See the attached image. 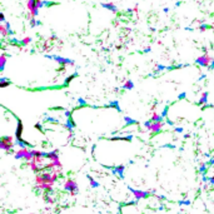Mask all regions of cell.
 <instances>
[{
	"instance_id": "cell-10",
	"label": "cell",
	"mask_w": 214,
	"mask_h": 214,
	"mask_svg": "<svg viewBox=\"0 0 214 214\" xmlns=\"http://www.w3.org/2000/svg\"><path fill=\"white\" fill-rule=\"evenodd\" d=\"M0 33H1V35L3 36H6L8 34H10V28H9V25H6V24H1L0 25Z\"/></svg>"
},
{
	"instance_id": "cell-4",
	"label": "cell",
	"mask_w": 214,
	"mask_h": 214,
	"mask_svg": "<svg viewBox=\"0 0 214 214\" xmlns=\"http://www.w3.org/2000/svg\"><path fill=\"white\" fill-rule=\"evenodd\" d=\"M64 188H65V190L69 191L71 195H75V194H77L78 185H77V183H75L73 179H68L66 182L64 183Z\"/></svg>"
},
{
	"instance_id": "cell-14",
	"label": "cell",
	"mask_w": 214,
	"mask_h": 214,
	"mask_svg": "<svg viewBox=\"0 0 214 214\" xmlns=\"http://www.w3.org/2000/svg\"><path fill=\"white\" fill-rule=\"evenodd\" d=\"M124 120H125V124L126 125H130V124H134L135 122L131 118H129V116H124Z\"/></svg>"
},
{
	"instance_id": "cell-5",
	"label": "cell",
	"mask_w": 214,
	"mask_h": 214,
	"mask_svg": "<svg viewBox=\"0 0 214 214\" xmlns=\"http://www.w3.org/2000/svg\"><path fill=\"white\" fill-rule=\"evenodd\" d=\"M212 62H213V59L210 58L209 55H206V54L199 56V58L197 59V63L199 64V65H202V66H209L210 64H212Z\"/></svg>"
},
{
	"instance_id": "cell-7",
	"label": "cell",
	"mask_w": 214,
	"mask_h": 214,
	"mask_svg": "<svg viewBox=\"0 0 214 214\" xmlns=\"http://www.w3.org/2000/svg\"><path fill=\"white\" fill-rule=\"evenodd\" d=\"M150 120H152V122H161V120H163V115L159 114L157 110H154V111H152V115H150Z\"/></svg>"
},
{
	"instance_id": "cell-6",
	"label": "cell",
	"mask_w": 214,
	"mask_h": 214,
	"mask_svg": "<svg viewBox=\"0 0 214 214\" xmlns=\"http://www.w3.org/2000/svg\"><path fill=\"white\" fill-rule=\"evenodd\" d=\"M21 134H23V124H21V122H18L16 130H15V139H16V142L21 140Z\"/></svg>"
},
{
	"instance_id": "cell-13",
	"label": "cell",
	"mask_w": 214,
	"mask_h": 214,
	"mask_svg": "<svg viewBox=\"0 0 214 214\" xmlns=\"http://www.w3.org/2000/svg\"><path fill=\"white\" fill-rule=\"evenodd\" d=\"M5 63H6V56L5 55H1L0 56V69L4 70V66H5Z\"/></svg>"
},
{
	"instance_id": "cell-8",
	"label": "cell",
	"mask_w": 214,
	"mask_h": 214,
	"mask_svg": "<svg viewBox=\"0 0 214 214\" xmlns=\"http://www.w3.org/2000/svg\"><path fill=\"white\" fill-rule=\"evenodd\" d=\"M199 105H205L206 103H208V93L204 92L200 94V96H199V100H198Z\"/></svg>"
},
{
	"instance_id": "cell-17",
	"label": "cell",
	"mask_w": 214,
	"mask_h": 214,
	"mask_svg": "<svg viewBox=\"0 0 214 214\" xmlns=\"http://www.w3.org/2000/svg\"><path fill=\"white\" fill-rule=\"evenodd\" d=\"M71 78H73V77H68V78H66V80H65V84H69V81L71 80Z\"/></svg>"
},
{
	"instance_id": "cell-3",
	"label": "cell",
	"mask_w": 214,
	"mask_h": 214,
	"mask_svg": "<svg viewBox=\"0 0 214 214\" xmlns=\"http://www.w3.org/2000/svg\"><path fill=\"white\" fill-rule=\"evenodd\" d=\"M14 145H15V140L11 135H5L0 140V149L5 150V152H10Z\"/></svg>"
},
{
	"instance_id": "cell-11",
	"label": "cell",
	"mask_w": 214,
	"mask_h": 214,
	"mask_svg": "<svg viewBox=\"0 0 214 214\" xmlns=\"http://www.w3.org/2000/svg\"><path fill=\"white\" fill-rule=\"evenodd\" d=\"M123 88L125 90H131L134 88L133 81H131V80H125V81H124V84H123Z\"/></svg>"
},
{
	"instance_id": "cell-2",
	"label": "cell",
	"mask_w": 214,
	"mask_h": 214,
	"mask_svg": "<svg viewBox=\"0 0 214 214\" xmlns=\"http://www.w3.org/2000/svg\"><path fill=\"white\" fill-rule=\"evenodd\" d=\"M15 158L16 159H25L26 161H30L34 158L33 155V149H29V148H20L19 150L15 152Z\"/></svg>"
},
{
	"instance_id": "cell-1",
	"label": "cell",
	"mask_w": 214,
	"mask_h": 214,
	"mask_svg": "<svg viewBox=\"0 0 214 214\" xmlns=\"http://www.w3.org/2000/svg\"><path fill=\"white\" fill-rule=\"evenodd\" d=\"M144 126L146 128V130H148L149 133H153V134L159 133L164 126V120H161V122H152V120H148V122L144 123Z\"/></svg>"
},
{
	"instance_id": "cell-15",
	"label": "cell",
	"mask_w": 214,
	"mask_h": 214,
	"mask_svg": "<svg viewBox=\"0 0 214 214\" xmlns=\"http://www.w3.org/2000/svg\"><path fill=\"white\" fill-rule=\"evenodd\" d=\"M30 40H31L30 38H25V39H23V40H21V44H23V45H26V44H29V43H30Z\"/></svg>"
},
{
	"instance_id": "cell-9",
	"label": "cell",
	"mask_w": 214,
	"mask_h": 214,
	"mask_svg": "<svg viewBox=\"0 0 214 214\" xmlns=\"http://www.w3.org/2000/svg\"><path fill=\"white\" fill-rule=\"evenodd\" d=\"M131 191H133L134 197L137 199H142V198H145L146 195H148V193H145V191L143 190H135V189H131Z\"/></svg>"
},
{
	"instance_id": "cell-18",
	"label": "cell",
	"mask_w": 214,
	"mask_h": 214,
	"mask_svg": "<svg viewBox=\"0 0 214 214\" xmlns=\"http://www.w3.org/2000/svg\"><path fill=\"white\" fill-rule=\"evenodd\" d=\"M182 128H176V129H175V131H176V133H182Z\"/></svg>"
},
{
	"instance_id": "cell-12",
	"label": "cell",
	"mask_w": 214,
	"mask_h": 214,
	"mask_svg": "<svg viewBox=\"0 0 214 214\" xmlns=\"http://www.w3.org/2000/svg\"><path fill=\"white\" fill-rule=\"evenodd\" d=\"M8 85H10V80H8L5 78L0 79V86H1V88H6Z\"/></svg>"
},
{
	"instance_id": "cell-16",
	"label": "cell",
	"mask_w": 214,
	"mask_h": 214,
	"mask_svg": "<svg viewBox=\"0 0 214 214\" xmlns=\"http://www.w3.org/2000/svg\"><path fill=\"white\" fill-rule=\"evenodd\" d=\"M123 169H124V167H123V165H120V167H116V168H115V172H116V173H120V174H122Z\"/></svg>"
}]
</instances>
